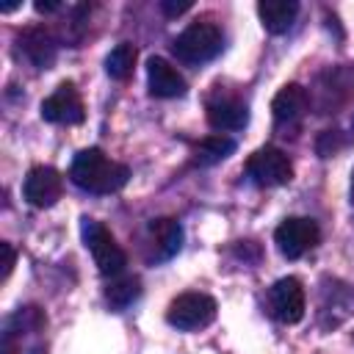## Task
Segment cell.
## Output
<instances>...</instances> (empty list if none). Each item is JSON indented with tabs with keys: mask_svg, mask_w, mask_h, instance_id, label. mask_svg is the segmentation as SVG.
<instances>
[{
	"mask_svg": "<svg viewBox=\"0 0 354 354\" xmlns=\"http://www.w3.org/2000/svg\"><path fill=\"white\" fill-rule=\"evenodd\" d=\"M127 177H130V169L124 163H116L111 160L100 147H88V149H80L69 166V180L88 191V194H116L119 188L127 185Z\"/></svg>",
	"mask_w": 354,
	"mask_h": 354,
	"instance_id": "6da1fadb",
	"label": "cell"
},
{
	"mask_svg": "<svg viewBox=\"0 0 354 354\" xmlns=\"http://www.w3.org/2000/svg\"><path fill=\"white\" fill-rule=\"evenodd\" d=\"M224 50V33L213 22H194L183 33H177L171 53L177 55L180 64L185 66H202L213 61Z\"/></svg>",
	"mask_w": 354,
	"mask_h": 354,
	"instance_id": "7a4b0ae2",
	"label": "cell"
},
{
	"mask_svg": "<svg viewBox=\"0 0 354 354\" xmlns=\"http://www.w3.org/2000/svg\"><path fill=\"white\" fill-rule=\"evenodd\" d=\"M80 232H83V243L94 257V266L102 277H119L127 266V254L122 252V246L116 243V238L94 218H83L80 221Z\"/></svg>",
	"mask_w": 354,
	"mask_h": 354,
	"instance_id": "3957f363",
	"label": "cell"
},
{
	"mask_svg": "<svg viewBox=\"0 0 354 354\" xmlns=\"http://www.w3.org/2000/svg\"><path fill=\"white\" fill-rule=\"evenodd\" d=\"M216 313H218V304L213 296L207 293H196V290H188V293H180L169 310H166V321L171 326H177L180 332H196V329H205L216 321Z\"/></svg>",
	"mask_w": 354,
	"mask_h": 354,
	"instance_id": "277c9868",
	"label": "cell"
},
{
	"mask_svg": "<svg viewBox=\"0 0 354 354\" xmlns=\"http://www.w3.org/2000/svg\"><path fill=\"white\" fill-rule=\"evenodd\" d=\"M246 177L260 188H277V185H288L293 180V166L282 149L260 147L246 160Z\"/></svg>",
	"mask_w": 354,
	"mask_h": 354,
	"instance_id": "5b68a950",
	"label": "cell"
},
{
	"mask_svg": "<svg viewBox=\"0 0 354 354\" xmlns=\"http://www.w3.org/2000/svg\"><path fill=\"white\" fill-rule=\"evenodd\" d=\"M318 241H321L318 224L313 218H304V216H290L274 230V243H277L279 254L288 260L304 257L310 249H315Z\"/></svg>",
	"mask_w": 354,
	"mask_h": 354,
	"instance_id": "8992f818",
	"label": "cell"
},
{
	"mask_svg": "<svg viewBox=\"0 0 354 354\" xmlns=\"http://www.w3.org/2000/svg\"><path fill=\"white\" fill-rule=\"evenodd\" d=\"M304 288L296 277H282L268 288V313L279 324H299L304 318Z\"/></svg>",
	"mask_w": 354,
	"mask_h": 354,
	"instance_id": "52a82bcc",
	"label": "cell"
},
{
	"mask_svg": "<svg viewBox=\"0 0 354 354\" xmlns=\"http://www.w3.org/2000/svg\"><path fill=\"white\" fill-rule=\"evenodd\" d=\"M205 113H207L210 127H216V130H243L249 124V105H246V100L238 97V94L221 91L218 86L207 97Z\"/></svg>",
	"mask_w": 354,
	"mask_h": 354,
	"instance_id": "ba28073f",
	"label": "cell"
},
{
	"mask_svg": "<svg viewBox=\"0 0 354 354\" xmlns=\"http://www.w3.org/2000/svg\"><path fill=\"white\" fill-rule=\"evenodd\" d=\"M64 194V177L53 166H33L25 174L22 196L33 207H53Z\"/></svg>",
	"mask_w": 354,
	"mask_h": 354,
	"instance_id": "9c48e42d",
	"label": "cell"
},
{
	"mask_svg": "<svg viewBox=\"0 0 354 354\" xmlns=\"http://www.w3.org/2000/svg\"><path fill=\"white\" fill-rule=\"evenodd\" d=\"M41 119L50 124H80L86 119L83 100L72 83H61L44 102H41Z\"/></svg>",
	"mask_w": 354,
	"mask_h": 354,
	"instance_id": "30bf717a",
	"label": "cell"
},
{
	"mask_svg": "<svg viewBox=\"0 0 354 354\" xmlns=\"http://www.w3.org/2000/svg\"><path fill=\"white\" fill-rule=\"evenodd\" d=\"M17 50L33 69H50L58 55V41L47 28L33 25L17 36Z\"/></svg>",
	"mask_w": 354,
	"mask_h": 354,
	"instance_id": "8fae6325",
	"label": "cell"
},
{
	"mask_svg": "<svg viewBox=\"0 0 354 354\" xmlns=\"http://www.w3.org/2000/svg\"><path fill=\"white\" fill-rule=\"evenodd\" d=\"M147 83H149V94L160 100H174L188 91L185 77L160 55H152L147 61Z\"/></svg>",
	"mask_w": 354,
	"mask_h": 354,
	"instance_id": "7c38bea8",
	"label": "cell"
},
{
	"mask_svg": "<svg viewBox=\"0 0 354 354\" xmlns=\"http://www.w3.org/2000/svg\"><path fill=\"white\" fill-rule=\"evenodd\" d=\"M183 249V224L177 218H155L149 224V260L166 263Z\"/></svg>",
	"mask_w": 354,
	"mask_h": 354,
	"instance_id": "4fadbf2b",
	"label": "cell"
},
{
	"mask_svg": "<svg viewBox=\"0 0 354 354\" xmlns=\"http://www.w3.org/2000/svg\"><path fill=\"white\" fill-rule=\"evenodd\" d=\"M310 108V97H307V88H301L299 83H288L282 86L274 100H271V111H274V122L279 127H293L304 119Z\"/></svg>",
	"mask_w": 354,
	"mask_h": 354,
	"instance_id": "5bb4252c",
	"label": "cell"
},
{
	"mask_svg": "<svg viewBox=\"0 0 354 354\" xmlns=\"http://www.w3.org/2000/svg\"><path fill=\"white\" fill-rule=\"evenodd\" d=\"M257 14L268 33H288L296 22L299 3L296 0H260Z\"/></svg>",
	"mask_w": 354,
	"mask_h": 354,
	"instance_id": "9a60e30c",
	"label": "cell"
},
{
	"mask_svg": "<svg viewBox=\"0 0 354 354\" xmlns=\"http://www.w3.org/2000/svg\"><path fill=\"white\" fill-rule=\"evenodd\" d=\"M235 152V141L224 133L207 136L194 147V166H216Z\"/></svg>",
	"mask_w": 354,
	"mask_h": 354,
	"instance_id": "2e32d148",
	"label": "cell"
},
{
	"mask_svg": "<svg viewBox=\"0 0 354 354\" xmlns=\"http://www.w3.org/2000/svg\"><path fill=\"white\" fill-rule=\"evenodd\" d=\"M138 296H141V282H138V277L119 274V277H111V282L105 285V301H108L111 310H116V313L127 310Z\"/></svg>",
	"mask_w": 354,
	"mask_h": 354,
	"instance_id": "e0dca14e",
	"label": "cell"
},
{
	"mask_svg": "<svg viewBox=\"0 0 354 354\" xmlns=\"http://www.w3.org/2000/svg\"><path fill=\"white\" fill-rule=\"evenodd\" d=\"M133 66H136V47H133L130 41H119V44L108 53V58H105V72H108L113 80L130 77Z\"/></svg>",
	"mask_w": 354,
	"mask_h": 354,
	"instance_id": "ac0fdd59",
	"label": "cell"
},
{
	"mask_svg": "<svg viewBox=\"0 0 354 354\" xmlns=\"http://www.w3.org/2000/svg\"><path fill=\"white\" fill-rule=\"evenodd\" d=\"M340 147H346V141H340V130H326V133L318 138V155H321V158L335 155Z\"/></svg>",
	"mask_w": 354,
	"mask_h": 354,
	"instance_id": "d6986e66",
	"label": "cell"
},
{
	"mask_svg": "<svg viewBox=\"0 0 354 354\" xmlns=\"http://www.w3.org/2000/svg\"><path fill=\"white\" fill-rule=\"evenodd\" d=\"M191 8V0H160V11L166 14V17H180V14H185Z\"/></svg>",
	"mask_w": 354,
	"mask_h": 354,
	"instance_id": "ffe728a7",
	"label": "cell"
},
{
	"mask_svg": "<svg viewBox=\"0 0 354 354\" xmlns=\"http://www.w3.org/2000/svg\"><path fill=\"white\" fill-rule=\"evenodd\" d=\"M0 252H3V279H8V274H11V268H14V263H17V254H14V249H11V243H0Z\"/></svg>",
	"mask_w": 354,
	"mask_h": 354,
	"instance_id": "44dd1931",
	"label": "cell"
},
{
	"mask_svg": "<svg viewBox=\"0 0 354 354\" xmlns=\"http://www.w3.org/2000/svg\"><path fill=\"white\" fill-rule=\"evenodd\" d=\"M33 8H36L39 14H53V11H58V8H61V3H55V0H47V3H44V0H36V6H33Z\"/></svg>",
	"mask_w": 354,
	"mask_h": 354,
	"instance_id": "7402d4cb",
	"label": "cell"
},
{
	"mask_svg": "<svg viewBox=\"0 0 354 354\" xmlns=\"http://www.w3.org/2000/svg\"><path fill=\"white\" fill-rule=\"evenodd\" d=\"M351 205H354V171H351Z\"/></svg>",
	"mask_w": 354,
	"mask_h": 354,
	"instance_id": "603a6c76",
	"label": "cell"
}]
</instances>
